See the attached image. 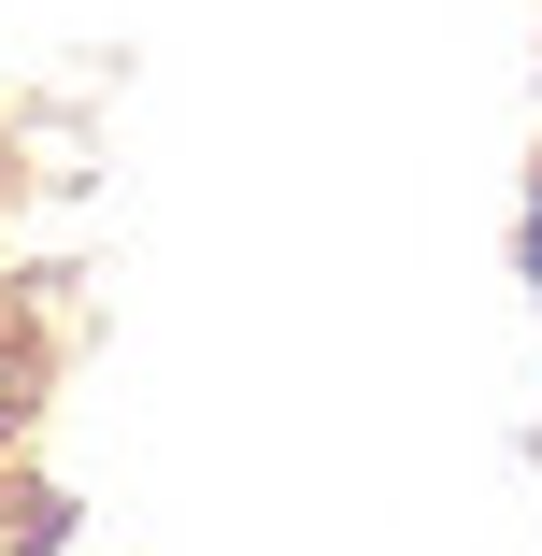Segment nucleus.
I'll return each mask as SVG.
<instances>
[{
  "instance_id": "obj_1",
  "label": "nucleus",
  "mask_w": 542,
  "mask_h": 556,
  "mask_svg": "<svg viewBox=\"0 0 542 556\" xmlns=\"http://www.w3.org/2000/svg\"><path fill=\"white\" fill-rule=\"evenodd\" d=\"M528 271H542V214H528Z\"/></svg>"
}]
</instances>
